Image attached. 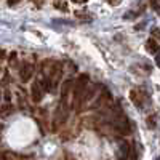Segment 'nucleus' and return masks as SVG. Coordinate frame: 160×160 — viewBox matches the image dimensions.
Instances as JSON below:
<instances>
[{
    "instance_id": "f8f14e48",
    "label": "nucleus",
    "mask_w": 160,
    "mask_h": 160,
    "mask_svg": "<svg viewBox=\"0 0 160 160\" xmlns=\"http://www.w3.org/2000/svg\"><path fill=\"white\" fill-rule=\"evenodd\" d=\"M72 2H75V3H85L87 0H72Z\"/></svg>"
},
{
    "instance_id": "2eb2a0df",
    "label": "nucleus",
    "mask_w": 160,
    "mask_h": 160,
    "mask_svg": "<svg viewBox=\"0 0 160 160\" xmlns=\"http://www.w3.org/2000/svg\"><path fill=\"white\" fill-rule=\"evenodd\" d=\"M0 98H2V93H0Z\"/></svg>"
},
{
    "instance_id": "9d476101",
    "label": "nucleus",
    "mask_w": 160,
    "mask_h": 160,
    "mask_svg": "<svg viewBox=\"0 0 160 160\" xmlns=\"http://www.w3.org/2000/svg\"><path fill=\"white\" fill-rule=\"evenodd\" d=\"M151 3H152V8L157 11L158 10V2H157V0H151Z\"/></svg>"
},
{
    "instance_id": "f257e3e1",
    "label": "nucleus",
    "mask_w": 160,
    "mask_h": 160,
    "mask_svg": "<svg viewBox=\"0 0 160 160\" xmlns=\"http://www.w3.org/2000/svg\"><path fill=\"white\" fill-rule=\"evenodd\" d=\"M88 85V75L82 74L78 75V78L74 82L72 88H74V106L75 108H78L80 104H82V96H83V91Z\"/></svg>"
},
{
    "instance_id": "7ed1b4c3",
    "label": "nucleus",
    "mask_w": 160,
    "mask_h": 160,
    "mask_svg": "<svg viewBox=\"0 0 160 160\" xmlns=\"http://www.w3.org/2000/svg\"><path fill=\"white\" fill-rule=\"evenodd\" d=\"M19 75H21L22 82H29L31 77L34 75V66H32L31 62H24L22 68H21V71H19Z\"/></svg>"
},
{
    "instance_id": "1a4fd4ad",
    "label": "nucleus",
    "mask_w": 160,
    "mask_h": 160,
    "mask_svg": "<svg viewBox=\"0 0 160 160\" xmlns=\"http://www.w3.org/2000/svg\"><path fill=\"white\" fill-rule=\"evenodd\" d=\"M155 118H157V115H155V114H154V115H151V117H148V127H149V128H155V127H157Z\"/></svg>"
},
{
    "instance_id": "423d86ee",
    "label": "nucleus",
    "mask_w": 160,
    "mask_h": 160,
    "mask_svg": "<svg viewBox=\"0 0 160 160\" xmlns=\"http://www.w3.org/2000/svg\"><path fill=\"white\" fill-rule=\"evenodd\" d=\"M68 115H69V112H68V109H66V102H61V106H58V111L55 114V120L58 123H64Z\"/></svg>"
},
{
    "instance_id": "dca6fc26",
    "label": "nucleus",
    "mask_w": 160,
    "mask_h": 160,
    "mask_svg": "<svg viewBox=\"0 0 160 160\" xmlns=\"http://www.w3.org/2000/svg\"><path fill=\"white\" fill-rule=\"evenodd\" d=\"M0 72H2V69H0Z\"/></svg>"
},
{
    "instance_id": "6e6552de",
    "label": "nucleus",
    "mask_w": 160,
    "mask_h": 160,
    "mask_svg": "<svg viewBox=\"0 0 160 160\" xmlns=\"http://www.w3.org/2000/svg\"><path fill=\"white\" fill-rule=\"evenodd\" d=\"M146 48H148L151 53H157V51H158L157 40H155V38H149V40H148V43H146Z\"/></svg>"
},
{
    "instance_id": "0eeeda50",
    "label": "nucleus",
    "mask_w": 160,
    "mask_h": 160,
    "mask_svg": "<svg viewBox=\"0 0 160 160\" xmlns=\"http://www.w3.org/2000/svg\"><path fill=\"white\" fill-rule=\"evenodd\" d=\"M118 151L123 157H130V148H128V142L127 141H120L118 142Z\"/></svg>"
},
{
    "instance_id": "9b49d317",
    "label": "nucleus",
    "mask_w": 160,
    "mask_h": 160,
    "mask_svg": "<svg viewBox=\"0 0 160 160\" xmlns=\"http://www.w3.org/2000/svg\"><path fill=\"white\" fill-rule=\"evenodd\" d=\"M108 2H109L111 5H118V3H120V0H108Z\"/></svg>"
},
{
    "instance_id": "ddd939ff",
    "label": "nucleus",
    "mask_w": 160,
    "mask_h": 160,
    "mask_svg": "<svg viewBox=\"0 0 160 160\" xmlns=\"http://www.w3.org/2000/svg\"><path fill=\"white\" fill-rule=\"evenodd\" d=\"M0 58H5V51L3 50H0Z\"/></svg>"
},
{
    "instance_id": "39448f33",
    "label": "nucleus",
    "mask_w": 160,
    "mask_h": 160,
    "mask_svg": "<svg viewBox=\"0 0 160 160\" xmlns=\"http://www.w3.org/2000/svg\"><path fill=\"white\" fill-rule=\"evenodd\" d=\"M31 95H32V101H34V102H40V101H42V98H43V88L40 87L38 82L32 83Z\"/></svg>"
},
{
    "instance_id": "4468645a",
    "label": "nucleus",
    "mask_w": 160,
    "mask_h": 160,
    "mask_svg": "<svg viewBox=\"0 0 160 160\" xmlns=\"http://www.w3.org/2000/svg\"><path fill=\"white\" fill-rule=\"evenodd\" d=\"M18 2V0H10V3H16Z\"/></svg>"
},
{
    "instance_id": "20e7f679",
    "label": "nucleus",
    "mask_w": 160,
    "mask_h": 160,
    "mask_svg": "<svg viewBox=\"0 0 160 160\" xmlns=\"http://www.w3.org/2000/svg\"><path fill=\"white\" fill-rule=\"evenodd\" d=\"M72 85H74V80H72V78H68V80L62 83V87H61V102L68 101L69 93H71V90H72Z\"/></svg>"
},
{
    "instance_id": "f03ea898",
    "label": "nucleus",
    "mask_w": 160,
    "mask_h": 160,
    "mask_svg": "<svg viewBox=\"0 0 160 160\" xmlns=\"http://www.w3.org/2000/svg\"><path fill=\"white\" fill-rule=\"evenodd\" d=\"M130 98H131V102L138 106V108H142L146 99H148V93H146L142 88H136V90H131L130 91Z\"/></svg>"
}]
</instances>
